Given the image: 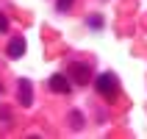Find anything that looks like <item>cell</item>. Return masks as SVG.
Wrapping results in <instances>:
<instances>
[{"instance_id":"cell-4","label":"cell","mask_w":147,"mask_h":139,"mask_svg":"<svg viewBox=\"0 0 147 139\" xmlns=\"http://www.w3.org/2000/svg\"><path fill=\"white\" fill-rule=\"evenodd\" d=\"M31 100H33L31 81H28V78H20V103H22V106H31Z\"/></svg>"},{"instance_id":"cell-1","label":"cell","mask_w":147,"mask_h":139,"mask_svg":"<svg viewBox=\"0 0 147 139\" xmlns=\"http://www.w3.org/2000/svg\"><path fill=\"white\" fill-rule=\"evenodd\" d=\"M67 78L72 83H78V86H86V83L92 81V67L83 64V61H72L69 70H67Z\"/></svg>"},{"instance_id":"cell-3","label":"cell","mask_w":147,"mask_h":139,"mask_svg":"<svg viewBox=\"0 0 147 139\" xmlns=\"http://www.w3.org/2000/svg\"><path fill=\"white\" fill-rule=\"evenodd\" d=\"M47 83H50V89H53V92H58V95H67V92L72 89V81H69L67 75H61V73H56Z\"/></svg>"},{"instance_id":"cell-5","label":"cell","mask_w":147,"mask_h":139,"mask_svg":"<svg viewBox=\"0 0 147 139\" xmlns=\"http://www.w3.org/2000/svg\"><path fill=\"white\" fill-rule=\"evenodd\" d=\"M22 53H25V39L22 36H14L8 42V58H20Z\"/></svg>"},{"instance_id":"cell-9","label":"cell","mask_w":147,"mask_h":139,"mask_svg":"<svg viewBox=\"0 0 147 139\" xmlns=\"http://www.w3.org/2000/svg\"><path fill=\"white\" fill-rule=\"evenodd\" d=\"M89 25L92 28H103V17H89Z\"/></svg>"},{"instance_id":"cell-8","label":"cell","mask_w":147,"mask_h":139,"mask_svg":"<svg viewBox=\"0 0 147 139\" xmlns=\"http://www.w3.org/2000/svg\"><path fill=\"white\" fill-rule=\"evenodd\" d=\"M6 31H8V17L0 11V33H6Z\"/></svg>"},{"instance_id":"cell-10","label":"cell","mask_w":147,"mask_h":139,"mask_svg":"<svg viewBox=\"0 0 147 139\" xmlns=\"http://www.w3.org/2000/svg\"><path fill=\"white\" fill-rule=\"evenodd\" d=\"M0 120H6V123H11V111H8V108H0Z\"/></svg>"},{"instance_id":"cell-7","label":"cell","mask_w":147,"mask_h":139,"mask_svg":"<svg viewBox=\"0 0 147 139\" xmlns=\"http://www.w3.org/2000/svg\"><path fill=\"white\" fill-rule=\"evenodd\" d=\"M56 8L58 11H69L72 8V0H56Z\"/></svg>"},{"instance_id":"cell-6","label":"cell","mask_w":147,"mask_h":139,"mask_svg":"<svg viewBox=\"0 0 147 139\" xmlns=\"http://www.w3.org/2000/svg\"><path fill=\"white\" fill-rule=\"evenodd\" d=\"M69 125H72L75 131L83 128V114H81V111H72V114H69Z\"/></svg>"},{"instance_id":"cell-11","label":"cell","mask_w":147,"mask_h":139,"mask_svg":"<svg viewBox=\"0 0 147 139\" xmlns=\"http://www.w3.org/2000/svg\"><path fill=\"white\" fill-rule=\"evenodd\" d=\"M0 95H3V86H0Z\"/></svg>"},{"instance_id":"cell-2","label":"cell","mask_w":147,"mask_h":139,"mask_svg":"<svg viewBox=\"0 0 147 139\" xmlns=\"http://www.w3.org/2000/svg\"><path fill=\"white\" fill-rule=\"evenodd\" d=\"M94 83H97V92L103 95V98H114V95H117V86H119V81H117L114 73H100Z\"/></svg>"}]
</instances>
